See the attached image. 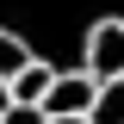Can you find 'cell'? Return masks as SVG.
Masks as SVG:
<instances>
[{"mask_svg":"<svg viewBox=\"0 0 124 124\" xmlns=\"http://www.w3.org/2000/svg\"><path fill=\"white\" fill-rule=\"evenodd\" d=\"M6 106H13V81H0V118H6Z\"/></svg>","mask_w":124,"mask_h":124,"instance_id":"cell-8","label":"cell"},{"mask_svg":"<svg viewBox=\"0 0 124 124\" xmlns=\"http://www.w3.org/2000/svg\"><path fill=\"white\" fill-rule=\"evenodd\" d=\"M50 124H93L87 112H50Z\"/></svg>","mask_w":124,"mask_h":124,"instance_id":"cell-7","label":"cell"},{"mask_svg":"<svg viewBox=\"0 0 124 124\" xmlns=\"http://www.w3.org/2000/svg\"><path fill=\"white\" fill-rule=\"evenodd\" d=\"M50 81H56V68H50L44 56H31L25 68L13 75V99H37V106H44V93H50Z\"/></svg>","mask_w":124,"mask_h":124,"instance_id":"cell-3","label":"cell"},{"mask_svg":"<svg viewBox=\"0 0 124 124\" xmlns=\"http://www.w3.org/2000/svg\"><path fill=\"white\" fill-rule=\"evenodd\" d=\"M0 124H50V112L37 106V99H13V106H6V118Z\"/></svg>","mask_w":124,"mask_h":124,"instance_id":"cell-6","label":"cell"},{"mask_svg":"<svg viewBox=\"0 0 124 124\" xmlns=\"http://www.w3.org/2000/svg\"><path fill=\"white\" fill-rule=\"evenodd\" d=\"M87 75L93 81H124V19H99L87 31Z\"/></svg>","mask_w":124,"mask_h":124,"instance_id":"cell-1","label":"cell"},{"mask_svg":"<svg viewBox=\"0 0 124 124\" xmlns=\"http://www.w3.org/2000/svg\"><path fill=\"white\" fill-rule=\"evenodd\" d=\"M93 124H124V81H99V99L87 112Z\"/></svg>","mask_w":124,"mask_h":124,"instance_id":"cell-5","label":"cell"},{"mask_svg":"<svg viewBox=\"0 0 124 124\" xmlns=\"http://www.w3.org/2000/svg\"><path fill=\"white\" fill-rule=\"evenodd\" d=\"M93 99H99V81L87 75V68H75V75H56L44 93V112H93Z\"/></svg>","mask_w":124,"mask_h":124,"instance_id":"cell-2","label":"cell"},{"mask_svg":"<svg viewBox=\"0 0 124 124\" xmlns=\"http://www.w3.org/2000/svg\"><path fill=\"white\" fill-rule=\"evenodd\" d=\"M31 56H37V50H31L25 37H19V31H6V25H0V81H13V75L25 68Z\"/></svg>","mask_w":124,"mask_h":124,"instance_id":"cell-4","label":"cell"}]
</instances>
